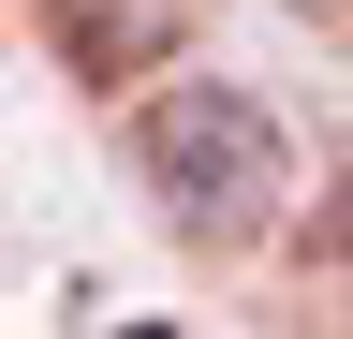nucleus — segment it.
<instances>
[{
	"mask_svg": "<svg viewBox=\"0 0 353 339\" xmlns=\"http://www.w3.org/2000/svg\"><path fill=\"white\" fill-rule=\"evenodd\" d=\"M132 162H148L162 222H192V236H250V222H280V192H294L280 118H265L250 89H206V74L132 118Z\"/></svg>",
	"mask_w": 353,
	"mask_h": 339,
	"instance_id": "nucleus-1",
	"label": "nucleus"
},
{
	"mask_svg": "<svg viewBox=\"0 0 353 339\" xmlns=\"http://www.w3.org/2000/svg\"><path fill=\"white\" fill-rule=\"evenodd\" d=\"M59 59L74 74H162L176 59V0H59Z\"/></svg>",
	"mask_w": 353,
	"mask_h": 339,
	"instance_id": "nucleus-2",
	"label": "nucleus"
}]
</instances>
